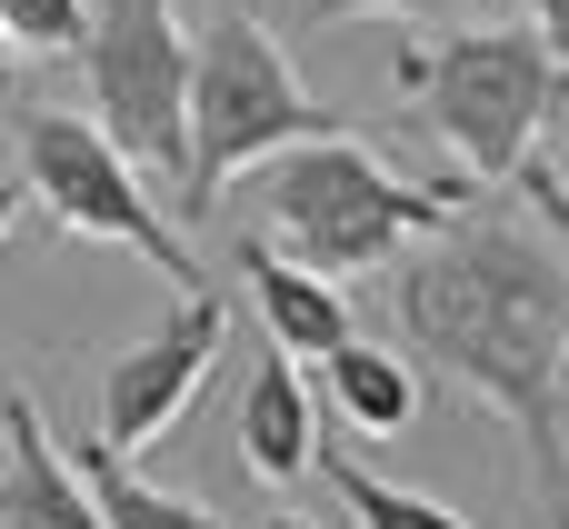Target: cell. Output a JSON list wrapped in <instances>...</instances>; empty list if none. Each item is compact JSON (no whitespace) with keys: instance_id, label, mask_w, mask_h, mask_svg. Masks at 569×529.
Here are the masks:
<instances>
[{"instance_id":"1","label":"cell","mask_w":569,"mask_h":529,"mask_svg":"<svg viewBox=\"0 0 569 529\" xmlns=\"http://www.w3.org/2000/svg\"><path fill=\"white\" fill-rule=\"evenodd\" d=\"M440 250L400 270V330L470 380L530 450L540 480H560V420H569V290L560 240L520 220H440Z\"/></svg>"},{"instance_id":"2","label":"cell","mask_w":569,"mask_h":529,"mask_svg":"<svg viewBox=\"0 0 569 529\" xmlns=\"http://www.w3.org/2000/svg\"><path fill=\"white\" fill-rule=\"evenodd\" d=\"M260 170V250H280L290 270H320V280H350V270H380L400 260L410 240H430L450 210H460V180L450 190H420L400 180L390 160H370L350 130H320V140H290Z\"/></svg>"},{"instance_id":"3","label":"cell","mask_w":569,"mask_h":529,"mask_svg":"<svg viewBox=\"0 0 569 529\" xmlns=\"http://www.w3.org/2000/svg\"><path fill=\"white\" fill-rule=\"evenodd\" d=\"M400 90L420 100L430 140L450 150L460 180H510L520 150L560 120V30H520V20H470L440 50H400Z\"/></svg>"},{"instance_id":"4","label":"cell","mask_w":569,"mask_h":529,"mask_svg":"<svg viewBox=\"0 0 569 529\" xmlns=\"http://www.w3.org/2000/svg\"><path fill=\"white\" fill-rule=\"evenodd\" d=\"M320 130H340V110H320V100L300 90L290 50L260 30V10H220L210 30H190V150H180L170 210L210 220L220 190H230L250 160L290 150V140H320Z\"/></svg>"},{"instance_id":"5","label":"cell","mask_w":569,"mask_h":529,"mask_svg":"<svg viewBox=\"0 0 569 529\" xmlns=\"http://www.w3.org/2000/svg\"><path fill=\"white\" fill-rule=\"evenodd\" d=\"M10 130H20V190H30L60 230H80V240H120V250L150 260L160 280L210 290V270H200V260L180 250V230L150 210L140 170L120 160V140H110L100 120H80V110H20Z\"/></svg>"},{"instance_id":"6","label":"cell","mask_w":569,"mask_h":529,"mask_svg":"<svg viewBox=\"0 0 569 529\" xmlns=\"http://www.w3.org/2000/svg\"><path fill=\"white\" fill-rule=\"evenodd\" d=\"M80 60H90V100L100 130L120 140L130 170H160L180 190V150H190V30L170 0H100L80 20Z\"/></svg>"},{"instance_id":"7","label":"cell","mask_w":569,"mask_h":529,"mask_svg":"<svg viewBox=\"0 0 569 529\" xmlns=\"http://www.w3.org/2000/svg\"><path fill=\"white\" fill-rule=\"evenodd\" d=\"M220 340H230V300H220V290H180V310H170L130 360H110V380H100V450L140 460V450L180 420V400L210 380Z\"/></svg>"},{"instance_id":"8","label":"cell","mask_w":569,"mask_h":529,"mask_svg":"<svg viewBox=\"0 0 569 529\" xmlns=\"http://www.w3.org/2000/svg\"><path fill=\"white\" fill-rule=\"evenodd\" d=\"M0 529H100L80 470L50 450V430L20 390L0 400Z\"/></svg>"},{"instance_id":"9","label":"cell","mask_w":569,"mask_h":529,"mask_svg":"<svg viewBox=\"0 0 569 529\" xmlns=\"http://www.w3.org/2000/svg\"><path fill=\"white\" fill-rule=\"evenodd\" d=\"M240 280H250V310H260V330H270V350H290V360H330L340 340H350V300H340V280H320V270H290L280 250H240Z\"/></svg>"},{"instance_id":"10","label":"cell","mask_w":569,"mask_h":529,"mask_svg":"<svg viewBox=\"0 0 569 529\" xmlns=\"http://www.w3.org/2000/svg\"><path fill=\"white\" fill-rule=\"evenodd\" d=\"M310 440H320V420H310L300 360L290 350H260V370L240 390V460H250V480H300L310 470Z\"/></svg>"},{"instance_id":"11","label":"cell","mask_w":569,"mask_h":529,"mask_svg":"<svg viewBox=\"0 0 569 529\" xmlns=\"http://www.w3.org/2000/svg\"><path fill=\"white\" fill-rule=\"evenodd\" d=\"M320 380H330V400H340V420H360L370 440H390V430H410L420 420V380H410V360H390V350H370L360 330L330 350V360H310Z\"/></svg>"},{"instance_id":"12","label":"cell","mask_w":569,"mask_h":529,"mask_svg":"<svg viewBox=\"0 0 569 529\" xmlns=\"http://www.w3.org/2000/svg\"><path fill=\"white\" fill-rule=\"evenodd\" d=\"M70 470H80V490H90L100 529H230L220 510H200V500H180V490H150V480H140L120 450H100V440H90Z\"/></svg>"},{"instance_id":"13","label":"cell","mask_w":569,"mask_h":529,"mask_svg":"<svg viewBox=\"0 0 569 529\" xmlns=\"http://www.w3.org/2000/svg\"><path fill=\"white\" fill-rule=\"evenodd\" d=\"M330 490L350 500V520H360V529H470L450 500L400 490V480H380V470H360V460H330Z\"/></svg>"},{"instance_id":"14","label":"cell","mask_w":569,"mask_h":529,"mask_svg":"<svg viewBox=\"0 0 569 529\" xmlns=\"http://www.w3.org/2000/svg\"><path fill=\"white\" fill-rule=\"evenodd\" d=\"M90 0H0V40L10 50H80Z\"/></svg>"},{"instance_id":"15","label":"cell","mask_w":569,"mask_h":529,"mask_svg":"<svg viewBox=\"0 0 569 529\" xmlns=\"http://www.w3.org/2000/svg\"><path fill=\"white\" fill-rule=\"evenodd\" d=\"M460 10H480V0H300V40H320V30H340V20H460Z\"/></svg>"},{"instance_id":"16","label":"cell","mask_w":569,"mask_h":529,"mask_svg":"<svg viewBox=\"0 0 569 529\" xmlns=\"http://www.w3.org/2000/svg\"><path fill=\"white\" fill-rule=\"evenodd\" d=\"M510 180H520V200L540 210V230L560 240V230H569V180H560V140H550V130L520 150V170H510Z\"/></svg>"},{"instance_id":"17","label":"cell","mask_w":569,"mask_h":529,"mask_svg":"<svg viewBox=\"0 0 569 529\" xmlns=\"http://www.w3.org/2000/svg\"><path fill=\"white\" fill-rule=\"evenodd\" d=\"M20 200H30V190H20V180H0V240H10V220H20Z\"/></svg>"},{"instance_id":"18","label":"cell","mask_w":569,"mask_h":529,"mask_svg":"<svg viewBox=\"0 0 569 529\" xmlns=\"http://www.w3.org/2000/svg\"><path fill=\"white\" fill-rule=\"evenodd\" d=\"M10 80H20V50H10V40H0V100H10Z\"/></svg>"},{"instance_id":"19","label":"cell","mask_w":569,"mask_h":529,"mask_svg":"<svg viewBox=\"0 0 569 529\" xmlns=\"http://www.w3.org/2000/svg\"><path fill=\"white\" fill-rule=\"evenodd\" d=\"M530 10H540V30H560V20H569V0H530Z\"/></svg>"},{"instance_id":"20","label":"cell","mask_w":569,"mask_h":529,"mask_svg":"<svg viewBox=\"0 0 569 529\" xmlns=\"http://www.w3.org/2000/svg\"><path fill=\"white\" fill-rule=\"evenodd\" d=\"M260 529H320V520H300V510H280V520H260Z\"/></svg>"},{"instance_id":"21","label":"cell","mask_w":569,"mask_h":529,"mask_svg":"<svg viewBox=\"0 0 569 529\" xmlns=\"http://www.w3.org/2000/svg\"><path fill=\"white\" fill-rule=\"evenodd\" d=\"M240 10H260V0H240Z\"/></svg>"}]
</instances>
